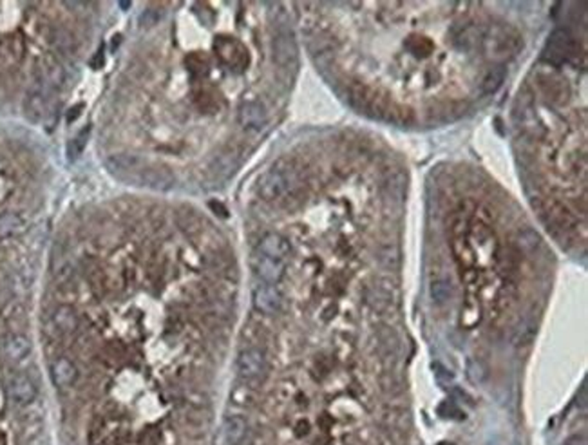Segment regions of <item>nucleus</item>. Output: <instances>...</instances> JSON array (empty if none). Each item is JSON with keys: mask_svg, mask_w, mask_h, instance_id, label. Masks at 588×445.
Wrapping results in <instances>:
<instances>
[{"mask_svg": "<svg viewBox=\"0 0 588 445\" xmlns=\"http://www.w3.org/2000/svg\"><path fill=\"white\" fill-rule=\"evenodd\" d=\"M479 44H482L484 55L487 58L501 62V60L510 58L518 53V49L521 47V38L512 27L499 24L484 30Z\"/></svg>", "mask_w": 588, "mask_h": 445, "instance_id": "f257e3e1", "label": "nucleus"}, {"mask_svg": "<svg viewBox=\"0 0 588 445\" xmlns=\"http://www.w3.org/2000/svg\"><path fill=\"white\" fill-rule=\"evenodd\" d=\"M297 185V176L288 165L277 163L268 168L258 181V194L264 201H279L292 192Z\"/></svg>", "mask_w": 588, "mask_h": 445, "instance_id": "f03ea898", "label": "nucleus"}, {"mask_svg": "<svg viewBox=\"0 0 588 445\" xmlns=\"http://www.w3.org/2000/svg\"><path fill=\"white\" fill-rule=\"evenodd\" d=\"M238 373L242 380L258 382L267 373V356L259 347H247L239 353Z\"/></svg>", "mask_w": 588, "mask_h": 445, "instance_id": "7ed1b4c3", "label": "nucleus"}, {"mask_svg": "<svg viewBox=\"0 0 588 445\" xmlns=\"http://www.w3.org/2000/svg\"><path fill=\"white\" fill-rule=\"evenodd\" d=\"M576 47V38L570 35L569 30H558L554 31L547 44V51H545V58L554 64H561L565 60H570L578 53Z\"/></svg>", "mask_w": 588, "mask_h": 445, "instance_id": "20e7f679", "label": "nucleus"}, {"mask_svg": "<svg viewBox=\"0 0 588 445\" xmlns=\"http://www.w3.org/2000/svg\"><path fill=\"white\" fill-rule=\"evenodd\" d=\"M238 119L242 129L261 130L268 122V111L259 100H247L239 107Z\"/></svg>", "mask_w": 588, "mask_h": 445, "instance_id": "39448f33", "label": "nucleus"}, {"mask_svg": "<svg viewBox=\"0 0 588 445\" xmlns=\"http://www.w3.org/2000/svg\"><path fill=\"white\" fill-rule=\"evenodd\" d=\"M252 301L253 308H256L259 313H262V315H273V313L281 310L282 297L281 292L277 290L275 284L261 282V284L253 290Z\"/></svg>", "mask_w": 588, "mask_h": 445, "instance_id": "423d86ee", "label": "nucleus"}, {"mask_svg": "<svg viewBox=\"0 0 588 445\" xmlns=\"http://www.w3.org/2000/svg\"><path fill=\"white\" fill-rule=\"evenodd\" d=\"M8 393H10L11 400L19 406H30L38 395L36 384L25 373H16V375L11 376L10 384H8Z\"/></svg>", "mask_w": 588, "mask_h": 445, "instance_id": "0eeeda50", "label": "nucleus"}, {"mask_svg": "<svg viewBox=\"0 0 588 445\" xmlns=\"http://www.w3.org/2000/svg\"><path fill=\"white\" fill-rule=\"evenodd\" d=\"M145 167V163L136 156H131V154H114L107 159V168L109 172L116 178H120L122 181H127L129 183L131 179L136 176V174Z\"/></svg>", "mask_w": 588, "mask_h": 445, "instance_id": "6e6552de", "label": "nucleus"}, {"mask_svg": "<svg viewBox=\"0 0 588 445\" xmlns=\"http://www.w3.org/2000/svg\"><path fill=\"white\" fill-rule=\"evenodd\" d=\"M129 183L136 185V187L154 188V190H167V188L172 187V176L165 168H154L145 165Z\"/></svg>", "mask_w": 588, "mask_h": 445, "instance_id": "1a4fd4ad", "label": "nucleus"}, {"mask_svg": "<svg viewBox=\"0 0 588 445\" xmlns=\"http://www.w3.org/2000/svg\"><path fill=\"white\" fill-rule=\"evenodd\" d=\"M297 44L295 38H293L292 33H286V31H281L277 33L275 38H273V58L279 65L282 67H288V65H293L297 60Z\"/></svg>", "mask_w": 588, "mask_h": 445, "instance_id": "9d476101", "label": "nucleus"}, {"mask_svg": "<svg viewBox=\"0 0 588 445\" xmlns=\"http://www.w3.org/2000/svg\"><path fill=\"white\" fill-rule=\"evenodd\" d=\"M78 378V369L73 364V361L65 358V356H58L53 364H51V380L60 389H67L76 382Z\"/></svg>", "mask_w": 588, "mask_h": 445, "instance_id": "9b49d317", "label": "nucleus"}, {"mask_svg": "<svg viewBox=\"0 0 588 445\" xmlns=\"http://www.w3.org/2000/svg\"><path fill=\"white\" fill-rule=\"evenodd\" d=\"M248 435V422L241 415L227 416L223 422V444L225 445H242Z\"/></svg>", "mask_w": 588, "mask_h": 445, "instance_id": "f8f14e48", "label": "nucleus"}, {"mask_svg": "<svg viewBox=\"0 0 588 445\" xmlns=\"http://www.w3.org/2000/svg\"><path fill=\"white\" fill-rule=\"evenodd\" d=\"M258 253L259 255H267V258L284 261L288 253H290V242H288L286 238H282L281 233H267L259 242Z\"/></svg>", "mask_w": 588, "mask_h": 445, "instance_id": "ddd939ff", "label": "nucleus"}, {"mask_svg": "<svg viewBox=\"0 0 588 445\" xmlns=\"http://www.w3.org/2000/svg\"><path fill=\"white\" fill-rule=\"evenodd\" d=\"M256 273H258V277L262 282L277 284L284 275V261L267 258V255H259L256 259Z\"/></svg>", "mask_w": 588, "mask_h": 445, "instance_id": "4468645a", "label": "nucleus"}, {"mask_svg": "<svg viewBox=\"0 0 588 445\" xmlns=\"http://www.w3.org/2000/svg\"><path fill=\"white\" fill-rule=\"evenodd\" d=\"M51 326L58 335H69L78 328V315L71 306H58L51 315Z\"/></svg>", "mask_w": 588, "mask_h": 445, "instance_id": "2eb2a0df", "label": "nucleus"}, {"mask_svg": "<svg viewBox=\"0 0 588 445\" xmlns=\"http://www.w3.org/2000/svg\"><path fill=\"white\" fill-rule=\"evenodd\" d=\"M2 352H4V356L10 362L24 361L25 356L31 353L30 339L24 335L5 336L4 344H2Z\"/></svg>", "mask_w": 588, "mask_h": 445, "instance_id": "dca6fc26", "label": "nucleus"}, {"mask_svg": "<svg viewBox=\"0 0 588 445\" xmlns=\"http://www.w3.org/2000/svg\"><path fill=\"white\" fill-rule=\"evenodd\" d=\"M45 84H40L36 89H33L25 100V114L27 118L31 119H38L45 111V104H47V98H45Z\"/></svg>", "mask_w": 588, "mask_h": 445, "instance_id": "f3484780", "label": "nucleus"}, {"mask_svg": "<svg viewBox=\"0 0 588 445\" xmlns=\"http://www.w3.org/2000/svg\"><path fill=\"white\" fill-rule=\"evenodd\" d=\"M482 33H484V30L478 27V25H465V27L460 30V33L455 35V44L458 45L460 49H473L475 45L479 44Z\"/></svg>", "mask_w": 588, "mask_h": 445, "instance_id": "a211bd4d", "label": "nucleus"}, {"mask_svg": "<svg viewBox=\"0 0 588 445\" xmlns=\"http://www.w3.org/2000/svg\"><path fill=\"white\" fill-rule=\"evenodd\" d=\"M25 223L19 214L8 212L0 216V238H13L24 232Z\"/></svg>", "mask_w": 588, "mask_h": 445, "instance_id": "6ab92c4d", "label": "nucleus"}, {"mask_svg": "<svg viewBox=\"0 0 588 445\" xmlns=\"http://www.w3.org/2000/svg\"><path fill=\"white\" fill-rule=\"evenodd\" d=\"M504 80H505L504 67H496V69L489 71V73H487V76L484 78V84H482V87H484V93L485 94L496 93L499 85L504 84Z\"/></svg>", "mask_w": 588, "mask_h": 445, "instance_id": "aec40b11", "label": "nucleus"}, {"mask_svg": "<svg viewBox=\"0 0 588 445\" xmlns=\"http://www.w3.org/2000/svg\"><path fill=\"white\" fill-rule=\"evenodd\" d=\"M467 376L473 384H482L487 376V369H485L484 362L478 358H469L467 362Z\"/></svg>", "mask_w": 588, "mask_h": 445, "instance_id": "412c9836", "label": "nucleus"}, {"mask_svg": "<svg viewBox=\"0 0 588 445\" xmlns=\"http://www.w3.org/2000/svg\"><path fill=\"white\" fill-rule=\"evenodd\" d=\"M87 138H89V129H84L82 133L76 136V138H73L69 141V145H67V154H69L71 159H76L80 156V154L84 152L85 144H87Z\"/></svg>", "mask_w": 588, "mask_h": 445, "instance_id": "4be33fe9", "label": "nucleus"}, {"mask_svg": "<svg viewBox=\"0 0 588 445\" xmlns=\"http://www.w3.org/2000/svg\"><path fill=\"white\" fill-rule=\"evenodd\" d=\"M64 69H62L58 64L51 65L49 71H47V76H45V85H49V87H60V85L64 84Z\"/></svg>", "mask_w": 588, "mask_h": 445, "instance_id": "5701e85b", "label": "nucleus"}, {"mask_svg": "<svg viewBox=\"0 0 588 445\" xmlns=\"http://www.w3.org/2000/svg\"><path fill=\"white\" fill-rule=\"evenodd\" d=\"M440 445H451V444H440Z\"/></svg>", "mask_w": 588, "mask_h": 445, "instance_id": "b1692460", "label": "nucleus"}]
</instances>
